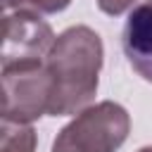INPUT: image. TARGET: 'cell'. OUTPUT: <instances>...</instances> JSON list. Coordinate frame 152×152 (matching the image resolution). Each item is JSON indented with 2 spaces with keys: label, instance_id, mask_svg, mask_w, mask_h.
<instances>
[{
  "label": "cell",
  "instance_id": "cell-1",
  "mask_svg": "<svg viewBox=\"0 0 152 152\" xmlns=\"http://www.w3.org/2000/svg\"><path fill=\"white\" fill-rule=\"evenodd\" d=\"M102 62L104 45L90 26H69L55 38L45 57L52 76L50 116H69L90 107L100 86Z\"/></svg>",
  "mask_w": 152,
  "mask_h": 152
},
{
  "label": "cell",
  "instance_id": "cell-2",
  "mask_svg": "<svg viewBox=\"0 0 152 152\" xmlns=\"http://www.w3.org/2000/svg\"><path fill=\"white\" fill-rule=\"evenodd\" d=\"M131 133V114L114 100L78 112L52 140L50 152H116Z\"/></svg>",
  "mask_w": 152,
  "mask_h": 152
},
{
  "label": "cell",
  "instance_id": "cell-3",
  "mask_svg": "<svg viewBox=\"0 0 152 152\" xmlns=\"http://www.w3.org/2000/svg\"><path fill=\"white\" fill-rule=\"evenodd\" d=\"M52 76L45 62L2 66V121L33 124L50 114Z\"/></svg>",
  "mask_w": 152,
  "mask_h": 152
},
{
  "label": "cell",
  "instance_id": "cell-4",
  "mask_svg": "<svg viewBox=\"0 0 152 152\" xmlns=\"http://www.w3.org/2000/svg\"><path fill=\"white\" fill-rule=\"evenodd\" d=\"M52 26L40 14L17 10L5 14V40H2V66L10 64H38L45 62L52 43Z\"/></svg>",
  "mask_w": 152,
  "mask_h": 152
},
{
  "label": "cell",
  "instance_id": "cell-5",
  "mask_svg": "<svg viewBox=\"0 0 152 152\" xmlns=\"http://www.w3.org/2000/svg\"><path fill=\"white\" fill-rule=\"evenodd\" d=\"M121 48L135 74L152 83V0L131 10L121 31Z\"/></svg>",
  "mask_w": 152,
  "mask_h": 152
},
{
  "label": "cell",
  "instance_id": "cell-6",
  "mask_svg": "<svg viewBox=\"0 0 152 152\" xmlns=\"http://www.w3.org/2000/svg\"><path fill=\"white\" fill-rule=\"evenodd\" d=\"M0 152H36V131L31 124L2 121Z\"/></svg>",
  "mask_w": 152,
  "mask_h": 152
},
{
  "label": "cell",
  "instance_id": "cell-7",
  "mask_svg": "<svg viewBox=\"0 0 152 152\" xmlns=\"http://www.w3.org/2000/svg\"><path fill=\"white\" fill-rule=\"evenodd\" d=\"M5 10H28V12H36V14H57V12H64L71 0H2Z\"/></svg>",
  "mask_w": 152,
  "mask_h": 152
},
{
  "label": "cell",
  "instance_id": "cell-8",
  "mask_svg": "<svg viewBox=\"0 0 152 152\" xmlns=\"http://www.w3.org/2000/svg\"><path fill=\"white\" fill-rule=\"evenodd\" d=\"M95 2H97V7H100L104 14H109V17H119V14L128 12L138 0H95Z\"/></svg>",
  "mask_w": 152,
  "mask_h": 152
},
{
  "label": "cell",
  "instance_id": "cell-9",
  "mask_svg": "<svg viewBox=\"0 0 152 152\" xmlns=\"http://www.w3.org/2000/svg\"><path fill=\"white\" fill-rule=\"evenodd\" d=\"M138 152H152V145H145V147H140Z\"/></svg>",
  "mask_w": 152,
  "mask_h": 152
}]
</instances>
